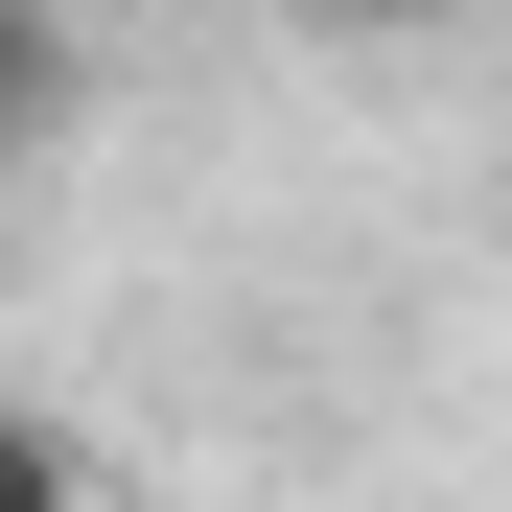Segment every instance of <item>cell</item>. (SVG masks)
<instances>
[{
    "mask_svg": "<svg viewBox=\"0 0 512 512\" xmlns=\"http://www.w3.org/2000/svg\"><path fill=\"white\" fill-rule=\"evenodd\" d=\"M0 512H94V443H70V419H24V396H0Z\"/></svg>",
    "mask_w": 512,
    "mask_h": 512,
    "instance_id": "cell-1",
    "label": "cell"
},
{
    "mask_svg": "<svg viewBox=\"0 0 512 512\" xmlns=\"http://www.w3.org/2000/svg\"><path fill=\"white\" fill-rule=\"evenodd\" d=\"M47 94H70V47H47V0H0V140H24Z\"/></svg>",
    "mask_w": 512,
    "mask_h": 512,
    "instance_id": "cell-2",
    "label": "cell"
},
{
    "mask_svg": "<svg viewBox=\"0 0 512 512\" xmlns=\"http://www.w3.org/2000/svg\"><path fill=\"white\" fill-rule=\"evenodd\" d=\"M303 24H443V0H303Z\"/></svg>",
    "mask_w": 512,
    "mask_h": 512,
    "instance_id": "cell-3",
    "label": "cell"
}]
</instances>
